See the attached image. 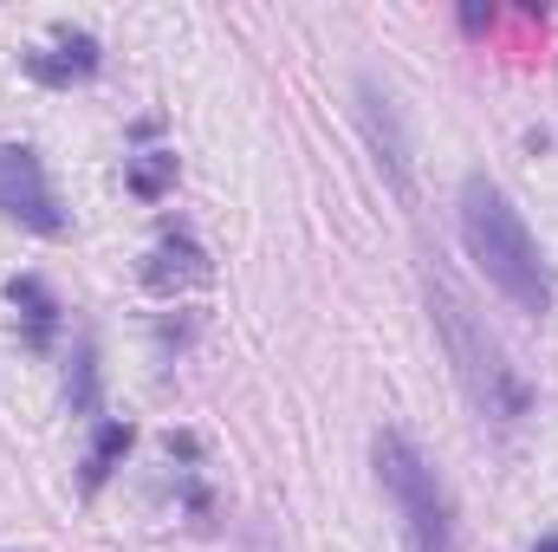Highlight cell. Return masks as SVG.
Returning <instances> with one entry per match:
<instances>
[{
	"instance_id": "cell-1",
	"label": "cell",
	"mask_w": 558,
	"mask_h": 552,
	"mask_svg": "<svg viewBox=\"0 0 558 552\" xmlns=\"http://www.w3.org/2000/svg\"><path fill=\"white\" fill-rule=\"evenodd\" d=\"M422 299H428V325H435V338H441V351H448V364H454L461 397L474 404V416H481L487 429H513V422L526 416V384H520V371L507 364V351H500V338L487 332V319L474 312V299L461 292V279L448 274L441 261H428V267H422Z\"/></svg>"
},
{
	"instance_id": "cell-2",
	"label": "cell",
	"mask_w": 558,
	"mask_h": 552,
	"mask_svg": "<svg viewBox=\"0 0 558 552\" xmlns=\"http://www.w3.org/2000/svg\"><path fill=\"white\" fill-rule=\"evenodd\" d=\"M461 241H468L474 267L487 274V286H494L513 312H526V319H546V312H553V267H546V254H539L526 215H520L513 195H507L494 176H481V169L461 182Z\"/></svg>"
},
{
	"instance_id": "cell-3",
	"label": "cell",
	"mask_w": 558,
	"mask_h": 552,
	"mask_svg": "<svg viewBox=\"0 0 558 552\" xmlns=\"http://www.w3.org/2000/svg\"><path fill=\"white\" fill-rule=\"evenodd\" d=\"M371 468H377V488L397 514V533L410 552H461V520H454V501H448V481L435 475V461L416 448L410 429L384 422L371 435Z\"/></svg>"
},
{
	"instance_id": "cell-4",
	"label": "cell",
	"mask_w": 558,
	"mask_h": 552,
	"mask_svg": "<svg viewBox=\"0 0 558 552\" xmlns=\"http://www.w3.org/2000/svg\"><path fill=\"white\" fill-rule=\"evenodd\" d=\"M0 215L26 235H46V241H59L72 228L39 149H26V143H0Z\"/></svg>"
},
{
	"instance_id": "cell-5",
	"label": "cell",
	"mask_w": 558,
	"mask_h": 552,
	"mask_svg": "<svg viewBox=\"0 0 558 552\" xmlns=\"http://www.w3.org/2000/svg\"><path fill=\"white\" fill-rule=\"evenodd\" d=\"M357 124H364V143H371L384 182L410 202V195H416V143H410V124H403V105H397L371 72L357 79Z\"/></svg>"
},
{
	"instance_id": "cell-6",
	"label": "cell",
	"mask_w": 558,
	"mask_h": 552,
	"mask_svg": "<svg viewBox=\"0 0 558 552\" xmlns=\"http://www.w3.org/2000/svg\"><path fill=\"white\" fill-rule=\"evenodd\" d=\"M98 65H105V39L85 33V26H52V39L26 52V79H39V85H52V92L85 85Z\"/></svg>"
},
{
	"instance_id": "cell-7",
	"label": "cell",
	"mask_w": 558,
	"mask_h": 552,
	"mask_svg": "<svg viewBox=\"0 0 558 552\" xmlns=\"http://www.w3.org/2000/svg\"><path fill=\"white\" fill-rule=\"evenodd\" d=\"M208 274H215V267H208V248H202L182 221H169V228H162V241L143 254V286H149V292H162V299H175V292L202 286Z\"/></svg>"
},
{
	"instance_id": "cell-8",
	"label": "cell",
	"mask_w": 558,
	"mask_h": 552,
	"mask_svg": "<svg viewBox=\"0 0 558 552\" xmlns=\"http://www.w3.org/2000/svg\"><path fill=\"white\" fill-rule=\"evenodd\" d=\"M7 305H13V319H20V338H26V351H46L52 338H59V319H65V305L52 299V286L39 274H13L7 279Z\"/></svg>"
},
{
	"instance_id": "cell-9",
	"label": "cell",
	"mask_w": 558,
	"mask_h": 552,
	"mask_svg": "<svg viewBox=\"0 0 558 552\" xmlns=\"http://www.w3.org/2000/svg\"><path fill=\"white\" fill-rule=\"evenodd\" d=\"M65 404H72V416L105 410V364H98V338H92V332L72 338V358H65Z\"/></svg>"
},
{
	"instance_id": "cell-10",
	"label": "cell",
	"mask_w": 558,
	"mask_h": 552,
	"mask_svg": "<svg viewBox=\"0 0 558 552\" xmlns=\"http://www.w3.org/2000/svg\"><path fill=\"white\" fill-rule=\"evenodd\" d=\"M131 442H137V429H131L124 416H105V422H98V435H92V448H85V494H98V488L124 468Z\"/></svg>"
},
{
	"instance_id": "cell-11",
	"label": "cell",
	"mask_w": 558,
	"mask_h": 552,
	"mask_svg": "<svg viewBox=\"0 0 558 552\" xmlns=\"http://www.w3.org/2000/svg\"><path fill=\"white\" fill-rule=\"evenodd\" d=\"M169 182H175V149H143V156L124 163V189L143 195V202H162Z\"/></svg>"
},
{
	"instance_id": "cell-12",
	"label": "cell",
	"mask_w": 558,
	"mask_h": 552,
	"mask_svg": "<svg viewBox=\"0 0 558 552\" xmlns=\"http://www.w3.org/2000/svg\"><path fill=\"white\" fill-rule=\"evenodd\" d=\"M494 20H500V13H494V7H461V26H468V33H487V26H494Z\"/></svg>"
},
{
	"instance_id": "cell-13",
	"label": "cell",
	"mask_w": 558,
	"mask_h": 552,
	"mask_svg": "<svg viewBox=\"0 0 558 552\" xmlns=\"http://www.w3.org/2000/svg\"><path fill=\"white\" fill-rule=\"evenodd\" d=\"M241 552H286V547H279V533H274V527H254V533H247V547H241Z\"/></svg>"
},
{
	"instance_id": "cell-14",
	"label": "cell",
	"mask_w": 558,
	"mask_h": 552,
	"mask_svg": "<svg viewBox=\"0 0 558 552\" xmlns=\"http://www.w3.org/2000/svg\"><path fill=\"white\" fill-rule=\"evenodd\" d=\"M533 552H558V533H546V540H533Z\"/></svg>"
}]
</instances>
